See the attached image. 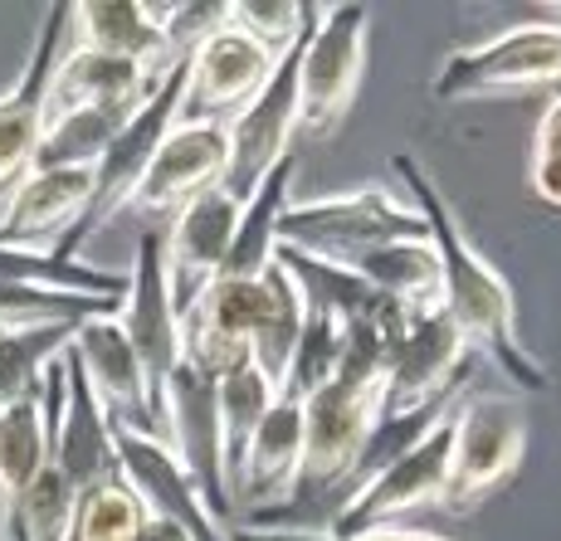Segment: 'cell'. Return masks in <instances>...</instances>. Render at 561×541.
Returning a JSON list of instances; mask_svg holds the SVG:
<instances>
[{"label": "cell", "mask_w": 561, "mask_h": 541, "mask_svg": "<svg viewBox=\"0 0 561 541\" xmlns=\"http://www.w3.org/2000/svg\"><path fill=\"white\" fill-rule=\"evenodd\" d=\"M391 171L401 181V196L425 220V240L439 258V308L455 318V327L473 346V356L493 361L503 381H513V391L547 395L552 391V376H547V366L517 337V298H513L508 278L469 244L455 205L445 200V191L430 181V171L410 151H396Z\"/></svg>", "instance_id": "6da1fadb"}, {"label": "cell", "mask_w": 561, "mask_h": 541, "mask_svg": "<svg viewBox=\"0 0 561 541\" xmlns=\"http://www.w3.org/2000/svg\"><path fill=\"white\" fill-rule=\"evenodd\" d=\"M181 107H186V59H176L167 73H161V83L152 89V99L137 107L133 117L123 123V133L113 137V147L103 151V161L93 166V196H89V210L79 215V225H73L69 234H64L59 244H54V254L73 258L83 244L93 240L99 230L117 220V215L127 210V200H133V191L142 186L147 166H152L157 147L167 142V133L181 123Z\"/></svg>", "instance_id": "7a4b0ae2"}, {"label": "cell", "mask_w": 561, "mask_h": 541, "mask_svg": "<svg viewBox=\"0 0 561 541\" xmlns=\"http://www.w3.org/2000/svg\"><path fill=\"white\" fill-rule=\"evenodd\" d=\"M527 415L523 400L508 391H469L449 419V483L445 513H473L493 488L523 469Z\"/></svg>", "instance_id": "3957f363"}, {"label": "cell", "mask_w": 561, "mask_h": 541, "mask_svg": "<svg viewBox=\"0 0 561 541\" xmlns=\"http://www.w3.org/2000/svg\"><path fill=\"white\" fill-rule=\"evenodd\" d=\"M45 435L49 469L69 483L73 497L123 479L113 419L103 415L99 395L89 391V376H83L79 356L69 346L45 366Z\"/></svg>", "instance_id": "277c9868"}, {"label": "cell", "mask_w": 561, "mask_h": 541, "mask_svg": "<svg viewBox=\"0 0 561 541\" xmlns=\"http://www.w3.org/2000/svg\"><path fill=\"white\" fill-rule=\"evenodd\" d=\"M391 240H425L420 210L391 186H352L337 196L294 200L278 220V244L308 249L322 258H347L357 249Z\"/></svg>", "instance_id": "5b68a950"}, {"label": "cell", "mask_w": 561, "mask_h": 541, "mask_svg": "<svg viewBox=\"0 0 561 541\" xmlns=\"http://www.w3.org/2000/svg\"><path fill=\"white\" fill-rule=\"evenodd\" d=\"M366 5H318L298 64V137H332L352 113L366 69Z\"/></svg>", "instance_id": "8992f818"}, {"label": "cell", "mask_w": 561, "mask_h": 541, "mask_svg": "<svg viewBox=\"0 0 561 541\" xmlns=\"http://www.w3.org/2000/svg\"><path fill=\"white\" fill-rule=\"evenodd\" d=\"M312 15H318V5H304V30H298L294 45L278 54V64L264 79V89H259L240 113L225 117L230 161H225L220 186L230 191L240 205L250 200L259 181L294 151V137H298V64H304V39H308Z\"/></svg>", "instance_id": "52a82bcc"}, {"label": "cell", "mask_w": 561, "mask_h": 541, "mask_svg": "<svg viewBox=\"0 0 561 541\" xmlns=\"http://www.w3.org/2000/svg\"><path fill=\"white\" fill-rule=\"evenodd\" d=\"M561 89V20H533V25L499 30L493 39L455 49L439 64L430 93L445 103L483 99V93H523V89Z\"/></svg>", "instance_id": "ba28073f"}, {"label": "cell", "mask_w": 561, "mask_h": 541, "mask_svg": "<svg viewBox=\"0 0 561 541\" xmlns=\"http://www.w3.org/2000/svg\"><path fill=\"white\" fill-rule=\"evenodd\" d=\"M479 356L473 346L463 342V332L455 327L439 302L430 308H405L401 327L391 332V352H386V385H381V400L386 410H415V405H430L459 385L463 376H473Z\"/></svg>", "instance_id": "9c48e42d"}, {"label": "cell", "mask_w": 561, "mask_h": 541, "mask_svg": "<svg viewBox=\"0 0 561 541\" xmlns=\"http://www.w3.org/2000/svg\"><path fill=\"white\" fill-rule=\"evenodd\" d=\"M381 410V391H357V385L342 381H328L322 391L304 400V473H298L294 503L347 488L357 453Z\"/></svg>", "instance_id": "30bf717a"}, {"label": "cell", "mask_w": 561, "mask_h": 541, "mask_svg": "<svg viewBox=\"0 0 561 541\" xmlns=\"http://www.w3.org/2000/svg\"><path fill=\"white\" fill-rule=\"evenodd\" d=\"M455 419V415H449ZM449 419L435 425L425 439L415 444L410 453L381 469L366 488H357L347 503L337 507L328 537H366L381 532V527L401 522L405 513L415 507H439L445 503V483H449Z\"/></svg>", "instance_id": "8fae6325"}, {"label": "cell", "mask_w": 561, "mask_h": 541, "mask_svg": "<svg viewBox=\"0 0 561 541\" xmlns=\"http://www.w3.org/2000/svg\"><path fill=\"white\" fill-rule=\"evenodd\" d=\"M69 0L45 10L39 20L35 49H30L25 69H20L15 89L0 93V205L10 200V191L25 181L30 161H35L39 142H45L49 127V83H54V64L64 54V39H69Z\"/></svg>", "instance_id": "7c38bea8"}, {"label": "cell", "mask_w": 561, "mask_h": 541, "mask_svg": "<svg viewBox=\"0 0 561 541\" xmlns=\"http://www.w3.org/2000/svg\"><path fill=\"white\" fill-rule=\"evenodd\" d=\"M278 54L264 39L220 20V30H210L186 54V107H181V123H225L264 89Z\"/></svg>", "instance_id": "4fadbf2b"}, {"label": "cell", "mask_w": 561, "mask_h": 541, "mask_svg": "<svg viewBox=\"0 0 561 541\" xmlns=\"http://www.w3.org/2000/svg\"><path fill=\"white\" fill-rule=\"evenodd\" d=\"M127 342H133L137 361L147 371V385L157 395V415H161V395H167L171 371L181 366V308L171 298L167 284V249H161V230L137 234V258H133V278H127V298L117 308Z\"/></svg>", "instance_id": "5bb4252c"}, {"label": "cell", "mask_w": 561, "mask_h": 541, "mask_svg": "<svg viewBox=\"0 0 561 541\" xmlns=\"http://www.w3.org/2000/svg\"><path fill=\"white\" fill-rule=\"evenodd\" d=\"M113 439H117V463H123L127 488L142 497L147 513L186 527L191 541H230V527L210 513L201 483L191 479V469L181 463V453L167 439L127 429V425H113Z\"/></svg>", "instance_id": "9a60e30c"}, {"label": "cell", "mask_w": 561, "mask_h": 541, "mask_svg": "<svg viewBox=\"0 0 561 541\" xmlns=\"http://www.w3.org/2000/svg\"><path fill=\"white\" fill-rule=\"evenodd\" d=\"M69 352L79 356L83 376H89V391L99 395L103 415L113 419V425L142 429V435L161 439L157 395H152V385H147V371H142V361H137L117 312H99V318L79 322Z\"/></svg>", "instance_id": "2e32d148"}, {"label": "cell", "mask_w": 561, "mask_h": 541, "mask_svg": "<svg viewBox=\"0 0 561 541\" xmlns=\"http://www.w3.org/2000/svg\"><path fill=\"white\" fill-rule=\"evenodd\" d=\"M259 318H264V278H215L181 312V356L220 381L230 366L250 361Z\"/></svg>", "instance_id": "e0dca14e"}, {"label": "cell", "mask_w": 561, "mask_h": 541, "mask_svg": "<svg viewBox=\"0 0 561 541\" xmlns=\"http://www.w3.org/2000/svg\"><path fill=\"white\" fill-rule=\"evenodd\" d=\"M234 225H240V200L225 186H215L191 205H181V210L171 215V225L161 230L167 284H171V298H176L181 312L220 278L225 258H230V244H234Z\"/></svg>", "instance_id": "ac0fdd59"}, {"label": "cell", "mask_w": 561, "mask_h": 541, "mask_svg": "<svg viewBox=\"0 0 561 541\" xmlns=\"http://www.w3.org/2000/svg\"><path fill=\"white\" fill-rule=\"evenodd\" d=\"M225 161H230V142H225V123H176L167 142L157 147L152 166H147L142 186L133 191L127 210L142 215H176L205 191L225 181Z\"/></svg>", "instance_id": "d6986e66"}, {"label": "cell", "mask_w": 561, "mask_h": 541, "mask_svg": "<svg viewBox=\"0 0 561 541\" xmlns=\"http://www.w3.org/2000/svg\"><path fill=\"white\" fill-rule=\"evenodd\" d=\"M298 473H304V400L278 395L240 459V473L230 483V513H250V507L264 517L278 513L284 503H294Z\"/></svg>", "instance_id": "ffe728a7"}, {"label": "cell", "mask_w": 561, "mask_h": 541, "mask_svg": "<svg viewBox=\"0 0 561 541\" xmlns=\"http://www.w3.org/2000/svg\"><path fill=\"white\" fill-rule=\"evenodd\" d=\"M69 39L79 49H99L113 59H127L147 69L152 79L181 59L167 35V5H142V0H93V5L69 10Z\"/></svg>", "instance_id": "44dd1931"}, {"label": "cell", "mask_w": 561, "mask_h": 541, "mask_svg": "<svg viewBox=\"0 0 561 541\" xmlns=\"http://www.w3.org/2000/svg\"><path fill=\"white\" fill-rule=\"evenodd\" d=\"M93 196V166L83 171H30L10 200L0 205V244L35 249V240H54L79 225Z\"/></svg>", "instance_id": "7402d4cb"}, {"label": "cell", "mask_w": 561, "mask_h": 541, "mask_svg": "<svg viewBox=\"0 0 561 541\" xmlns=\"http://www.w3.org/2000/svg\"><path fill=\"white\" fill-rule=\"evenodd\" d=\"M157 83L161 79H152V73L137 69V64L73 45L54 64L49 113H64V107H123V113H137V107L152 99Z\"/></svg>", "instance_id": "603a6c76"}, {"label": "cell", "mask_w": 561, "mask_h": 541, "mask_svg": "<svg viewBox=\"0 0 561 541\" xmlns=\"http://www.w3.org/2000/svg\"><path fill=\"white\" fill-rule=\"evenodd\" d=\"M0 293H35V298H93L117 302L127 298V278L107 274L99 264H79L54 249H20L0 244Z\"/></svg>", "instance_id": "cb8c5ba5"}, {"label": "cell", "mask_w": 561, "mask_h": 541, "mask_svg": "<svg viewBox=\"0 0 561 541\" xmlns=\"http://www.w3.org/2000/svg\"><path fill=\"white\" fill-rule=\"evenodd\" d=\"M278 400V381H268L254 361H240L215 381V459H220V479H225V497L230 483L240 473V459L250 449L254 429L264 425V415Z\"/></svg>", "instance_id": "d4e9b609"}, {"label": "cell", "mask_w": 561, "mask_h": 541, "mask_svg": "<svg viewBox=\"0 0 561 541\" xmlns=\"http://www.w3.org/2000/svg\"><path fill=\"white\" fill-rule=\"evenodd\" d=\"M298 157L288 151L274 171L254 186V196L240 205V225H234V244L225 258L220 278H264L278 254V220L288 210V186H294Z\"/></svg>", "instance_id": "484cf974"}, {"label": "cell", "mask_w": 561, "mask_h": 541, "mask_svg": "<svg viewBox=\"0 0 561 541\" xmlns=\"http://www.w3.org/2000/svg\"><path fill=\"white\" fill-rule=\"evenodd\" d=\"M337 264H347L362 284H371L376 293L401 302V308H430V302H439V258L430 249V240L371 244V249L337 258Z\"/></svg>", "instance_id": "4316f807"}, {"label": "cell", "mask_w": 561, "mask_h": 541, "mask_svg": "<svg viewBox=\"0 0 561 541\" xmlns=\"http://www.w3.org/2000/svg\"><path fill=\"white\" fill-rule=\"evenodd\" d=\"M79 322L64 318H0V410L39 391V376L64 346L73 342Z\"/></svg>", "instance_id": "83f0119b"}, {"label": "cell", "mask_w": 561, "mask_h": 541, "mask_svg": "<svg viewBox=\"0 0 561 541\" xmlns=\"http://www.w3.org/2000/svg\"><path fill=\"white\" fill-rule=\"evenodd\" d=\"M133 113L123 107H64V113H49L45 142H39L30 171H83L99 166L103 151L113 147V137L123 133V123ZM25 171V176H30Z\"/></svg>", "instance_id": "f1b7e54d"}, {"label": "cell", "mask_w": 561, "mask_h": 541, "mask_svg": "<svg viewBox=\"0 0 561 541\" xmlns=\"http://www.w3.org/2000/svg\"><path fill=\"white\" fill-rule=\"evenodd\" d=\"M304 318H308L304 293H298L294 278L274 264L264 274V318H259L254 342H250V361L268 381H284L288 361H294V346L304 337Z\"/></svg>", "instance_id": "f546056e"}, {"label": "cell", "mask_w": 561, "mask_h": 541, "mask_svg": "<svg viewBox=\"0 0 561 541\" xmlns=\"http://www.w3.org/2000/svg\"><path fill=\"white\" fill-rule=\"evenodd\" d=\"M342 342H347V327H342L332 312L322 308H308L304 318V337L294 346V361H288L284 381H278V395H294V400H308L312 391L337 376V361H342Z\"/></svg>", "instance_id": "4dcf8cb0"}, {"label": "cell", "mask_w": 561, "mask_h": 541, "mask_svg": "<svg viewBox=\"0 0 561 541\" xmlns=\"http://www.w3.org/2000/svg\"><path fill=\"white\" fill-rule=\"evenodd\" d=\"M142 517H147L142 497L127 488V479H117V483H103V488H89L73 497L64 541H133Z\"/></svg>", "instance_id": "1f68e13d"}, {"label": "cell", "mask_w": 561, "mask_h": 541, "mask_svg": "<svg viewBox=\"0 0 561 541\" xmlns=\"http://www.w3.org/2000/svg\"><path fill=\"white\" fill-rule=\"evenodd\" d=\"M225 20L240 30H250L254 39H264L274 54H284L304 30V5H268V0H250V5H225Z\"/></svg>", "instance_id": "d6a6232c"}, {"label": "cell", "mask_w": 561, "mask_h": 541, "mask_svg": "<svg viewBox=\"0 0 561 541\" xmlns=\"http://www.w3.org/2000/svg\"><path fill=\"white\" fill-rule=\"evenodd\" d=\"M230 541H445V537H430V532H401V527H381V532H366V537H328V532H298V527H284V532H230Z\"/></svg>", "instance_id": "836d02e7"}, {"label": "cell", "mask_w": 561, "mask_h": 541, "mask_svg": "<svg viewBox=\"0 0 561 541\" xmlns=\"http://www.w3.org/2000/svg\"><path fill=\"white\" fill-rule=\"evenodd\" d=\"M527 181H533V196L537 200L552 205V210H561V157H533Z\"/></svg>", "instance_id": "e575fe53"}, {"label": "cell", "mask_w": 561, "mask_h": 541, "mask_svg": "<svg viewBox=\"0 0 561 541\" xmlns=\"http://www.w3.org/2000/svg\"><path fill=\"white\" fill-rule=\"evenodd\" d=\"M533 157H561V89L552 93V103L537 117V147Z\"/></svg>", "instance_id": "d590c367"}, {"label": "cell", "mask_w": 561, "mask_h": 541, "mask_svg": "<svg viewBox=\"0 0 561 541\" xmlns=\"http://www.w3.org/2000/svg\"><path fill=\"white\" fill-rule=\"evenodd\" d=\"M133 541H191V537H186V527H176V522H167V517H152V513H147L142 527L133 532Z\"/></svg>", "instance_id": "8d00e7d4"}]
</instances>
